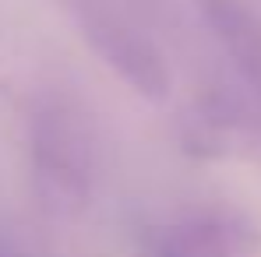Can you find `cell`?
I'll list each match as a JSON object with an SVG mask.
<instances>
[{"instance_id": "1", "label": "cell", "mask_w": 261, "mask_h": 257, "mask_svg": "<svg viewBox=\"0 0 261 257\" xmlns=\"http://www.w3.org/2000/svg\"><path fill=\"white\" fill-rule=\"evenodd\" d=\"M21 127L25 166L39 205L60 218L82 215L99 183V137L92 113L71 92L43 88L29 99Z\"/></svg>"}, {"instance_id": "2", "label": "cell", "mask_w": 261, "mask_h": 257, "mask_svg": "<svg viewBox=\"0 0 261 257\" xmlns=\"http://www.w3.org/2000/svg\"><path fill=\"white\" fill-rule=\"evenodd\" d=\"M78 32L88 49L141 99H166L170 95V67L155 39L130 18L127 11L106 0H78Z\"/></svg>"}, {"instance_id": "3", "label": "cell", "mask_w": 261, "mask_h": 257, "mask_svg": "<svg viewBox=\"0 0 261 257\" xmlns=\"http://www.w3.org/2000/svg\"><path fill=\"white\" fill-rule=\"evenodd\" d=\"M258 233L237 212H191L152 236L145 257H254Z\"/></svg>"}, {"instance_id": "4", "label": "cell", "mask_w": 261, "mask_h": 257, "mask_svg": "<svg viewBox=\"0 0 261 257\" xmlns=\"http://www.w3.org/2000/svg\"><path fill=\"white\" fill-rule=\"evenodd\" d=\"M205 28L229 60L251 106L261 113V14L247 0H194Z\"/></svg>"}]
</instances>
